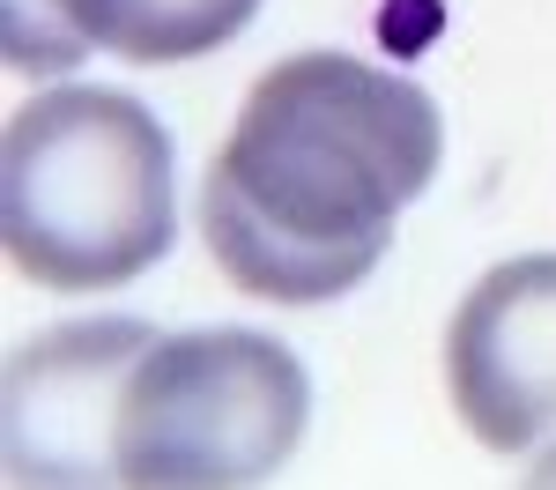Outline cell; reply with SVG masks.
<instances>
[{
	"label": "cell",
	"instance_id": "obj_4",
	"mask_svg": "<svg viewBox=\"0 0 556 490\" xmlns=\"http://www.w3.org/2000/svg\"><path fill=\"white\" fill-rule=\"evenodd\" d=\"M156 327L67 319L8 356V476L15 483H119V401Z\"/></svg>",
	"mask_w": 556,
	"mask_h": 490
},
{
	"label": "cell",
	"instance_id": "obj_6",
	"mask_svg": "<svg viewBox=\"0 0 556 490\" xmlns=\"http://www.w3.org/2000/svg\"><path fill=\"white\" fill-rule=\"evenodd\" d=\"M260 0H8V67L60 75L83 52L172 67L230 45Z\"/></svg>",
	"mask_w": 556,
	"mask_h": 490
},
{
	"label": "cell",
	"instance_id": "obj_1",
	"mask_svg": "<svg viewBox=\"0 0 556 490\" xmlns=\"http://www.w3.org/2000/svg\"><path fill=\"white\" fill-rule=\"evenodd\" d=\"M445 127L408 75L298 52L245 89L201 178L215 267L267 305H327L386 261L393 216L438 178Z\"/></svg>",
	"mask_w": 556,
	"mask_h": 490
},
{
	"label": "cell",
	"instance_id": "obj_2",
	"mask_svg": "<svg viewBox=\"0 0 556 490\" xmlns=\"http://www.w3.org/2000/svg\"><path fill=\"white\" fill-rule=\"evenodd\" d=\"M0 238L23 282L89 298L172 253V134L127 89H45L8 112Z\"/></svg>",
	"mask_w": 556,
	"mask_h": 490
},
{
	"label": "cell",
	"instance_id": "obj_3",
	"mask_svg": "<svg viewBox=\"0 0 556 490\" xmlns=\"http://www.w3.org/2000/svg\"><path fill=\"white\" fill-rule=\"evenodd\" d=\"M312 379L253 327L156 335L119 401V483L223 490L267 483L304 439Z\"/></svg>",
	"mask_w": 556,
	"mask_h": 490
},
{
	"label": "cell",
	"instance_id": "obj_5",
	"mask_svg": "<svg viewBox=\"0 0 556 490\" xmlns=\"http://www.w3.org/2000/svg\"><path fill=\"white\" fill-rule=\"evenodd\" d=\"M445 394L490 453H527L556 431V253L490 267L460 298Z\"/></svg>",
	"mask_w": 556,
	"mask_h": 490
}]
</instances>
